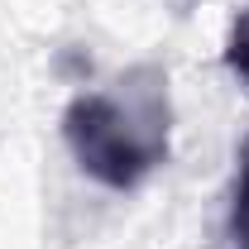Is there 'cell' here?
I'll use <instances>...</instances> for the list:
<instances>
[{"label": "cell", "mask_w": 249, "mask_h": 249, "mask_svg": "<svg viewBox=\"0 0 249 249\" xmlns=\"http://www.w3.org/2000/svg\"><path fill=\"white\" fill-rule=\"evenodd\" d=\"M230 249H249V139L240 149V173L230 192Z\"/></svg>", "instance_id": "obj_2"}, {"label": "cell", "mask_w": 249, "mask_h": 249, "mask_svg": "<svg viewBox=\"0 0 249 249\" xmlns=\"http://www.w3.org/2000/svg\"><path fill=\"white\" fill-rule=\"evenodd\" d=\"M225 67L249 82V5L235 15V24H230V38H225Z\"/></svg>", "instance_id": "obj_3"}, {"label": "cell", "mask_w": 249, "mask_h": 249, "mask_svg": "<svg viewBox=\"0 0 249 249\" xmlns=\"http://www.w3.org/2000/svg\"><path fill=\"white\" fill-rule=\"evenodd\" d=\"M62 139L77 168L106 192H134L168 163L173 91L158 62H134L115 82L82 91L62 110Z\"/></svg>", "instance_id": "obj_1"}]
</instances>
